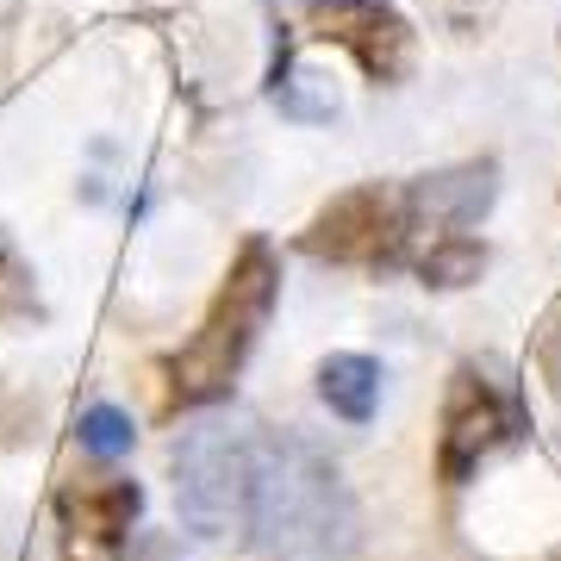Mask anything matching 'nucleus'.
I'll return each mask as SVG.
<instances>
[{
  "instance_id": "2",
  "label": "nucleus",
  "mask_w": 561,
  "mask_h": 561,
  "mask_svg": "<svg viewBox=\"0 0 561 561\" xmlns=\"http://www.w3.org/2000/svg\"><path fill=\"white\" fill-rule=\"evenodd\" d=\"M280 300V262L275 250H268V238H250L231 256V268H225L219 294H213V306H206L201 331L187 337V350H181L175 362H169V400L175 405H213L231 393V381L243 375V362H250V350H256L262 324H268V312H275Z\"/></svg>"
},
{
  "instance_id": "11",
  "label": "nucleus",
  "mask_w": 561,
  "mask_h": 561,
  "mask_svg": "<svg viewBox=\"0 0 561 561\" xmlns=\"http://www.w3.org/2000/svg\"><path fill=\"white\" fill-rule=\"evenodd\" d=\"M481 268H486V250L474 238H449V243H437V250H424L419 256L424 287H468Z\"/></svg>"
},
{
  "instance_id": "10",
  "label": "nucleus",
  "mask_w": 561,
  "mask_h": 561,
  "mask_svg": "<svg viewBox=\"0 0 561 561\" xmlns=\"http://www.w3.org/2000/svg\"><path fill=\"white\" fill-rule=\"evenodd\" d=\"M268 94H275V106L287 113V119L300 125H319L337 113V94L324 88V76H306V69H294V57L280 50L275 57V81H268Z\"/></svg>"
},
{
  "instance_id": "7",
  "label": "nucleus",
  "mask_w": 561,
  "mask_h": 561,
  "mask_svg": "<svg viewBox=\"0 0 561 561\" xmlns=\"http://www.w3.org/2000/svg\"><path fill=\"white\" fill-rule=\"evenodd\" d=\"M306 256L319 262H400L405 238H400V194L368 181V187H350L324 206L312 231H306Z\"/></svg>"
},
{
  "instance_id": "12",
  "label": "nucleus",
  "mask_w": 561,
  "mask_h": 561,
  "mask_svg": "<svg viewBox=\"0 0 561 561\" xmlns=\"http://www.w3.org/2000/svg\"><path fill=\"white\" fill-rule=\"evenodd\" d=\"M131 437H138V431H131V419H125L119 405H88V412H81V449H88V456H125Z\"/></svg>"
},
{
  "instance_id": "1",
  "label": "nucleus",
  "mask_w": 561,
  "mask_h": 561,
  "mask_svg": "<svg viewBox=\"0 0 561 561\" xmlns=\"http://www.w3.org/2000/svg\"><path fill=\"white\" fill-rule=\"evenodd\" d=\"M268 561H350L362 537L356 500L337 461L306 437H280L256 468V512H250Z\"/></svg>"
},
{
  "instance_id": "8",
  "label": "nucleus",
  "mask_w": 561,
  "mask_h": 561,
  "mask_svg": "<svg viewBox=\"0 0 561 561\" xmlns=\"http://www.w3.org/2000/svg\"><path fill=\"white\" fill-rule=\"evenodd\" d=\"M144 486L138 481H69L57 493V518H62V561H119L125 537L138 524Z\"/></svg>"
},
{
  "instance_id": "13",
  "label": "nucleus",
  "mask_w": 561,
  "mask_h": 561,
  "mask_svg": "<svg viewBox=\"0 0 561 561\" xmlns=\"http://www.w3.org/2000/svg\"><path fill=\"white\" fill-rule=\"evenodd\" d=\"M537 362H542V381L561 393V300H556V312H549L542 331H537Z\"/></svg>"
},
{
  "instance_id": "9",
  "label": "nucleus",
  "mask_w": 561,
  "mask_h": 561,
  "mask_svg": "<svg viewBox=\"0 0 561 561\" xmlns=\"http://www.w3.org/2000/svg\"><path fill=\"white\" fill-rule=\"evenodd\" d=\"M319 400L343 424H368L381 405V362L375 356H324L319 362Z\"/></svg>"
},
{
  "instance_id": "6",
  "label": "nucleus",
  "mask_w": 561,
  "mask_h": 561,
  "mask_svg": "<svg viewBox=\"0 0 561 561\" xmlns=\"http://www.w3.org/2000/svg\"><path fill=\"white\" fill-rule=\"evenodd\" d=\"M493 187H500V169L493 162H461V169H443V175H424L400 194V238L405 250H437L449 238H468L481 213L493 206Z\"/></svg>"
},
{
  "instance_id": "3",
  "label": "nucleus",
  "mask_w": 561,
  "mask_h": 561,
  "mask_svg": "<svg viewBox=\"0 0 561 561\" xmlns=\"http://www.w3.org/2000/svg\"><path fill=\"white\" fill-rule=\"evenodd\" d=\"M256 443L238 424H194L175 443V512L201 542H238L256 512Z\"/></svg>"
},
{
  "instance_id": "5",
  "label": "nucleus",
  "mask_w": 561,
  "mask_h": 561,
  "mask_svg": "<svg viewBox=\"0 0 561 561\" xmlns=\"http://www.w3.org/2000/svg\"><path fill=\"white\" fill-rule=\"evenodd\" d=\"M306 25H312V38L343 44L375 88H393V81L412 76V44L419 38H412L405 13L387 0H306Z\"/></svg>"
},
{
  "instance_id": "14",
  "label": "nucleus",
  "mask_w": 561,
  "mask_h": 561,
  "mask_svg": "<svg viewBox=\"0 0 561 561\" xmlns=\"http://www.w3.org/2000/svg\"><path fill=\"white\" fill-rule=\"evenodd\" d=\"M556 561H561V556H556Z\"/></svg>"
},
{
  "instance_id": "4",
  "label": "nucleus",
  "mask_w": 561,
  "mask_h": 561,
  "mask_svg": "<svg viewBox=\"0 0 561 561\" xmlns=\"http://www.w3.org/2000/svg\"><path fill=\"white\" fill-rule=\"evenodd\" d=\"M524 437V400L518 387L500 381L493 368H456L449 400H443V443H437V474L461 486L486 456H500L505 443Z\"/></svg>"
}]
</instances>
